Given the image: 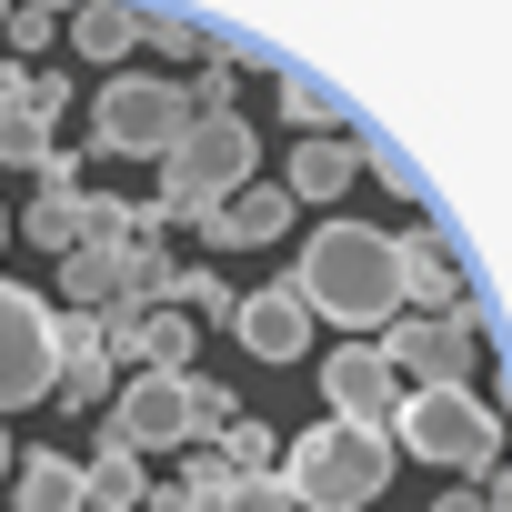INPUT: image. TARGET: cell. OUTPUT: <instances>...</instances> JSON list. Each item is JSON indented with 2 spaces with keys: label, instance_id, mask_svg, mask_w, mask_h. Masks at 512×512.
Returning <instances> with one entry per match:
<instances>
[{
  "label": "cell",
  "instance_id": "obj_1",
  "mask_svg": "<svg viewBox=\"0 0 512 512\" xmlns=\"http://www.w3.org/2000/svg\"><path fill=\"white\" fill-rule=\"evenodd\" d=\"M292 292L312 322H342V332H382L402 312V282H392V231L372 221H322L292 262Z\"/></svg>",
  "mask_w": 512,
  "mask_h": 512
},
{
  "label": "cell",
  "instance_id": "obj_9",
  "mask_svg": "<svg viewBox=\"0 0 512 512\" xmlns=\"http://www.w3.org/2000/svg\"><path fill=\"white\" fill-rule=\"evenodd\" d=\"M322 402H332V422H372V432H392V412H402V372L382 362V342H342V352H322Z\"/></svg>",
  "mask_w": 512,
  "mask_h": 512
},
{
  "label": "cell",
  "instance_id": "obj_17",
  "mask_svg": "<svg viewBox=\"0 0 512 512\" xmlns=\"http://www.w3.org/2000/svg\"><path fill=\"white\" fill-rule=\"evenodd\" d=\"M141 502H151V472H141V452L101 442V452L81 462V512H141Z\"/></svg>",
  "mask_w": 512,
  "mask_h": 512
},
{
  "label": "cell",
  "instance_id": "obj_3",
  "mask_svg": "<svg viewBox=\"0 0 512 512\" xmlns=\"http://www.w3.org/2000/svg\"><path fill=\"white\" fill-rule=\"evenodd\" d=\"M181 131H191V91L171 71H111L91 101V151L111 161H161Z\"/></svg>",
  "mask_w": 512,
  "mask_h": 512
},
{
  "label": "cell",
  "instance_id": "obj_2",
  "mask_svg": "<svg viewBox=\"0 0 512 512\" xmlns=\"http://www.w3.org/2000/svg\"><path fill=\"white\" fill-rule=\"evenodd\" d=\"M272 472L302 492V512H362L392 482V432H372V422H312V432H292V452Z\"/></svg>",
  "mask_w": 512,
  "mask_h": 512
},
{
  "label": "cell",
  "instance_id": "obj_29",
  "mask_svg": "<svg viewBox=\"0 0 512 512\" xmlns=\"http://www.w3.org/2000/svg\"><path fill=\"white\" fill-rule=\"evenodd\" d=\"M0 472H11V432H0Z\"/></svg>",
  "mask_w": 512,
  "mask_h": 512
},
{
  "label": "cell",
  "instance_id": "obj_26",
  "mask_svg": "<svg viewBox=\"0 0 512 512\" xmlns=\"http://www.w3.org/2000/svg\"><path fill=\"white\" fill-rule=\"evenodd\" d=\"M31 111L61 121V111H71V81H61V71H31Z\"/></svg>",
  "mask_w": 512,
  "mask_h": 512
},
{
  "label": "cell",
  "instance_id": "obj_22",
  "mask_svg": "<svg viewBox=\"0 0 512 512\" xmlns=\"http://www.w3.org/2000/svg\"><path fill=\"white\" fill-rule=\"evenodd\" d=\"M231 302H241V292H231L221 272H201V262L171 272V312H221V322H231Z\"/></svg>",
  "mask_w": 512,
  "mask_h": 512
},
{
  "label": "cell",
  "instance_id": "obj_12",
  "mask_svg": "<svg viewBox=\"0 0 512 512\" xmlns=\"http://www.w3.org/2000/svg\"><path fill=\"white\" fill-rule=\"evenodd\" d=\"M392 282H402V312H452L462 302V262H452V241L432 221L392 231Z\"/></svg>",
  "mask_w": 512,
  "mask_h": 512
},
{
  "label": "cell",
  "instance_id": "obj_10",
  "mask_svg": "<svg viewBox=\"0 0 512 512\" xmlns=\"http://www.w3.org/2000/svg\"><path fill=\"white\" fill-rule=\"evenodd\" d=\"M231 332H241V352H251V362H312V312H302V292H292V282L241 292V302H231Z\"/></svg>",
  "mask_w": 512,
  "mask_h": 512
},
{
  "label": "cell",
  "instance_id": "obj_13",
  "mask_svg": "<svg viewBox=\"0 0 512 512\" xmlns=\"http://www.w3.org/2000/svg\"><path fill=\"white\" fill-rule=\"evenodd\" d=\"M51 342H61V382H51V402H61V412H101V402L121 392V382H111L121 362L101 352V322H91V312H61Z\"/></svg>",
  "mask_w": 512,
  "mask_h": 512
},
{
  "label": "cell",
  "instance_id": "obj_14",
  "mask_svg": "<svg viewBox=\"0 0 512 512\" xmlns=\"http://www.w3.org/2000/svg\"><path fill=\"white\" fill-rule=\"evenodd\" d=\"M81 221H91L81 161H71V151H51V161H41V191H31V211H21V241H41V251H71V241H81Z\"/></svg>",
  "mask_w": 512,
  "mask_h": 512
},
{
  "label": "cell",
  "instance_id": "obj_24",
  "mask_svg": "<svg viewBox=\"0 0 512 512\" xmlns=\"http://www.w3.org/2000/svg\"><path fill=\"white\" fill-rule=\"evenodd\" d=\"M71 11H11V31H0V51H51Z\"/></svg>",
  "mask_w": 512,
  "mask_h": 512
},
{
  "label": "cell",
  "instance_id": "obj_5",
  "mask_svg": "<svg viewBox=\"0 0 512 512\" xmlns=\"http://www.w3.org/2000/svg\"><path fill=\"white\" fill-rule=\"evenodd\" d=\"M382 362H392L412 392L472 382V362H482V312H472V302H452V312H392V332H382Z\"/></svg>",
  "mask_w": 512,
  "mask_h": 512
},
{
  "label": "cell",
  "instance_id": "obj_6",
  "mask_svg": "<svg viewBox=\"0 0 512 512\" xmlns=\"http://www.w3.org/2000/svg\"><path fill=\"white\" fill-rule=\"evenodd\" d=\"M51 302L41 292H21V282H0V412H31V402H51V382H61V342H51Z\"/></svg>",
  "mask_w": 512,
  "mask_h": 512
},
{
  "label": "cell",
  "instance_id": "obj_8",
  "mask_svg": "<svg viewBox=\"0 0 512 512\" xmlns=\"http://www.w3.org/2000/svg\"><path fill=\"white\" fill-rule=\"evenodd\" d=\"M91 322H101V352H111V362L191 372V312H171V302H111V312H91Z\"/></svg>",
  "mask_w": 512,
  "mask_h": 512
},
{
  "label": "cell",
  "instance_id": "obj_28",
  "mask_svg": "<svg viewBox=\"0 0 512 512\" xmlns=\"http://www.w3.org/2000/svg\"><path fill=\"white\" fill-rule=\"evenodd\" d=\"M432 512H502V502H492V492H442Z\"/></svg>",
  "mask_w": 512,
  "mask_h": 512
},
{
  "label": "cell",
  "instance_id": "obj_11",
  "mask_svg": "<svg viewBox=\"0 0 512 512\" xmlns=\"http://www.w3.org/2000/svg\"><path fill=\"white\" fill-rule=\"evenodd\" d=\"M362 171H372V151L342 141V131H322V141H302V151L282 161V191H292V211H332V201L362 191Z\"/></svg>",
  "mask_w": 512,
  "mask_h": 512
},
{
  "label": "cell",
  "instance_id": "obj_4",
  "mask_svg": "<svg viewBox=\"0 0 512 512\" xmlns=\"http://www.w3.org/2000/svg\"><path fill=\"white\" fill-rule=\"evenodd\" d=\"M392 442H402L412 462H452V472H492V462H502V422H492V402H482L472 382L402 392V412H392Z\"/></svg>",
  "mask_w": 512,
  "mask_h": 512
},
{
  "label": "cell",
  "instance_id": "obj_25",
  "mask_svg": "<svg viewBox=\"0 0 512 512\" xmlns=\"http://www.w3.org/2000/svg\"><path fill=\"white\" fill-rule=\"evenodd\" d=\"M231 412H241V402H231L221 382H201V372H191V422H201V442H211V432H221Z\"/></svg>",
  "mask_w": 512,
  "mask_h": 512
},
{
  "label": "cell",
  "instance_id": "obj_19",
  "mask_svg": "<svg viewBox=\"0 0 512 512\" xmlns=\"http://www.w3.org/2000/svg\"><path fill=\"white\" fill-rule=\"evenodd\" d=\"M272 91H282V111L302 121V141H322V131H342V101L312 81V71H292V61H272Z\"/></svg>",
  "mask_w": 512,
  "mask_h": 512
},
{
  "label": "cell",
  "instance_id": "obj_30",
  "mask_svg": "<svg viewBox=\"0 0 512 512\" xmlns=\"http://www.w3.org/2000/svg\"><path fill=\"white\" fill-rule=\"evenodd\" d=\"M0 31H11V11H0Z\"/></svg>",
  "mask_w": 512,
  "mask_h": 512
},
{
  "label": "cell",
  "instance_id": "obj_31",
  "mask_svg": "<svg viewBox=\"0 0 512 512\" xmlns=\"http://www.w3.org/2000/svg\"><path fill=\"white\" fill-rule=\"evenodd\" d=\"M0 241H11V221H0Z\"/></svg>",
  "mask_w": 512,
  "mask_h": 512
},
{
  "label": "cell",
  "instance_id": "obj_27",
  "mask_svg": "<svg viewBox=\"0 0 512 512\" xmlns=\"http://www.w3.org/2000/svg\"><path fill=\"white\" fill-rule=\"evenodd\" d=\"M11 111H31V71H21L11 51H0V121H11Z\"/></svg>",
  "mask_w": 512,
  "mask_h": 512
},
{
  "label": "cell",
  "instance_id": "obj_23",
  "mask_svg": "<svg viewBox=\"0 0 512 512\" xmlns=\"http://www.w3.org/2000/svg\"><path fill=\"white\" fill-rule=\"evenodd\" d=\"M231 512H302V492H292L282 472H241V492H231Z\"/></svg>",
  "mask_w": 512,
  "mask_h": 512
},
{
  "label": "cell",
  "instance_id": "obj_20",
  "mask_svg": "<svg viewBox=\"0 0 512 512\" xmlns=\"http://www.w3.org/2000/svg\"><path fill=\"white\" fill-rule=\"evenodd\" d=\"M211 452H221L231 472H272V462H282V442H272V422H262V412H231V422L211 432Z\"/></svg>",
  "mask_w": 512,
  "mask_h": 512
},
{
  "label": "cell",
  "instance_id": "obj_18",
  "mask_svg": "<svg viewBox=\"0 0 512 512\" xmlns=\"http://www.w3.org/2000/svg\"><path fill=\"white\" fill-rule=\"evenodd\" d=\"M61 41H81V61H131L141 51V11L131 0H81V11L61 21Z\"/></svg>",
  "mask_w": 512,
  "mask_h": 512
},
{
  "label": "cell",
  "instance_id": "obj_7",
  "mask_svg": "<svg viewBox=\"0 0 512 512\" xmlns=\"http://www.w3.org/2000/svg\"><path fill=\"white\" fill-rule=\"evenodd\" d=\"M111 442L121 452H191L201 442V422H191V372H131L121 392H111Z\"/></svg>",
  "mask_w": 512,
  "mask_h": 512
},
{
  "label": "cell",
  "instance_id": "obj_21",
  "mask_svg": "<svg viewBox=\"0 0 512 512\" xmlns=\"http://www.w3.org/2000/svg\"><path fill=\"white\" fill-rule=\"evenodd\" d=\"M141 41L161 61H211V21H181V11H141Z\"/></svg>",
  "mask_w": 512,
  "mask_h": 512
},
{
  "label": "cell",
  "instance_id": "obj_15",
  "mask_svg": "<svg viewBox=\"0 0 512 512\" xmlns=\"http://www.w3.org/2000/svg\"><path fill=\"white\" fill-rule=\"evenodd\" d=\"M282 231H292V191H282V181H272V191L241 181L221 211H201V241H211V251H262V241H282Z\"/></svg>",
  "mask_w": 512,
  "mask_h": 512
},
{
  "label": "cell",
  "instance_id": "obj_16",
  "mask_svg": "<svg viewBox=\"0 0 512 512\" xmlns=\"http://www.w3.org/2000/svg\"><path fill=\"white\" fill-rule=\"evenodd\" d=\"M11 512H81V462L71 452H21L11 462Z\"/></svg>",
  "mask_w": 512,
  "mask_h": 512
}]
</instances>
